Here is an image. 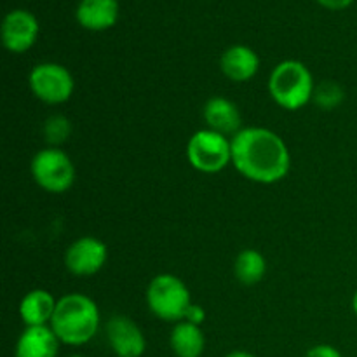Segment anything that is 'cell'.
Segmentation results:
<instances>
[{"instance_id":"7c38bea8","label":"cell","mask_w":357,"mask_h":357,"mask_svg":"<svg viewBox=\"0 0 357 357\" xmlns=\"http://www.w3.org/2000/svg\"><path fill=\"white\" fill-rule=\"evenodd\" d=\"M204 121L209 126L208 129H213L222 135H232L236 136L241 131V112L236 103L223 96H215L204 105Z\"/></svg>"},{"instance_id":"7402d4cb","label":"cell","mask_w":357,"mask_h":357,"mask_svg":"<svg viewBox=\"0 0 357 357\" xmlns=\"http://www.w3.org/2000/svg\"><path fill=\"white\" fill-rule=\"evenodd\" d=\"M317 2H319L321 6L328 7V9L340 10V9H345V7L351 6L354 0H317Z\"/></svg>"},{"instance_id":"8fae6325","label":"cell","mask_w":357,"mask_h":357,"mask_svg":"<svg viewBox=\"0 0 357 357\" xmlns=\"http://www.w3.org/2000/svg\"><path fill=\"white\" fill-rule=\"evenodd\" d=\"M59 338L51 326H26L16 344V357H56Z\"/></svg>"},{"instance_id":"5bb4252c","label":"cell","mask_w":357,"mask_h":357,"mask_svg":"<svg viewBox=\"0 0 357 357\" xmlns=\"http://www.w3.org/2000/svg\"><path fill=\"white\" fill-rule=\"evenodd\" d=\"M117 17V0H80L77 7V21L87 30H108L114 26Z\"/></svg>"},{"instance_id":"6da1fadb","label":"cell","mask_w":357,"mask_h":357,"mask_svg":"<svg viewBox=\"0 0 357 357\" xmlns=\"http://www.w3.org/2000/svg\"><path fill=\"white\" fill-rule=\"evenodd\" d=\"M232 164L248 180L272 185L291 167V155L279 135L265 128L241 129L232 136Z\"/></svg>"},{"instance_id":"d4e9b609","label":"cell","mask_w":357,"mask_h":357,"mask_svg":"<svg viewBox=\"0 0 357 357\" xmlns=\"http://www.w3.org/2000/svg\"><path fill=\"white\" fill-rule=\"evenodd\" d=\"M68 357H84V356H80V354H73V356H68Z\"/></svg>"},{"instance_id":"603a6c76","label":"cell","mask_w":357,"mask_h":357,"mask_svg":"<svg viewBox=\"0 0 357 357\" xmlns=\"http://www.w3.org/2000/svg\"><path fill=\"white\" fill-rule=\"evenodd\" d=\"M225 357H255L251 352H246V351H234L230 352V354H227Z\"/></svg>"},{"instance_id":"ba28073f","label":"cell","mask_w":357,"mask_h":357,"mask_svg":"<svg viewBox=\"0 0 357 357\" xmlns=\"http://www.w3.org/2000/svg\"><path fill=\"white\" fill-rule=\"evenodd\" d=\"M107 244L98 237L84 236L73 241L65 253V265L73 275L89 278L100 272L107 264Z\"/></svg>"},{"instance_id":"9c48e42d","label":"cell","mask_w":357,"mask_h":357,"mask_svg":"<svg viewBox=\"0 0 357 357\" xmlns=\"http://www.w3.org/2000/svg\"><path fill=\"white\" fill-rule=\"evenodd\" d=\"M38 37V21L24 9H14L2 21V44L14 54L28 51Z\"/></svg>"},{"instance_id":"52a82bcc","label":"cell","mask_w":357,"mask_h":357,"mask_svg":"<svg viewBox=\"0 0 357 357\" xmlns=\"http://www.w3.org/2000/svg\"><path fill=\"white\" fill-rule=\"evenodd\" d=\"M30 89L47 105H61L73 94V77L66 66L59 63H40L30 72Z\"/></svg>"},{"instance_id":"7a4b0ae2","label":"cell","mask_w":357,"mask_h":357,"mask_svg":"<svg viewBox=\"0 0 357 357\" xmlns=\"http://www.w3.org/2000/svg\"><path fill=\"white\" fill-rule=\"evenodd\" d=\"M49 326L61 344L79 347L96 337L100 328V309L89 296L72 293L58 300Z\"/></svg>"},{"instance_id":"e0dca14e","label":"cell","mask_w":357,"mask_h":357,"mask_svg":"<svg viewBox=\"0 0 357 357\" xmlns=\"http://www.w3.org/2000/svg\"><path fill=\"white\" fill-rule=\"evenodd\" d=\"M237 281L246 286L258 284L267 272V260L258 250H243L234 264Z\"/></svg>"},{"instance_id":"2e32d148","label":"cell","mask_w":357,"mask_h":357,"mask_svg":"<svg viewBox=\"0 0 357 357\" xmlns=\"http://www.w3.org/2000/svg\"><path fill=\"white\" fill-rule=\"evenodd\" d=\"M169 344L176 357H201L206 347V338L201 326L181 321L171 331Z\"/></svg>"},{"instance_id":"8992f818","label":"cell","mask_w":357,"mask_h":357,"mask_svg":"<svg viewBox=\"0 0 357 357\" xmlns=\"http://www.w3.org/2000/svg\"><path fill=\"white\" fill-rule=\"evenodd\" d=\"M31 176L45 192L63 194L75 181V166L63 150L49 146L35 153L31 160Z\"/></svg>"},{"instance_id":"ac0fdd59","label":"cell","mask_w":357,"mask_h":357,"mask_svg":"<svg viewBox=\"0 0 357 357\" xmlns=\"http://www.w3.org/2000/svg\"><path fill=\"white\" fill-rule=\"evenodd\" d=\"M72 132V124L65 115H51L44 124L45 142L52 146H58L66 142Z\"/></svg>"},{"instance_id":"4fadbf2b","label":"cell","mask_w":357,"mask_h":357,"mask_svg":"<svg viewBox=\"0 0 357 357\" xmlns=\"http://www.w3.org/2000/svg\"><path fill=\"white\" fill-rule=\"evenodd\" d=\"M222 72L232 82H246L257 75L260 68V58L248 45H232L222 56Z\"/></svg>"},{"instance_id":"30bf717a","label":"cell","mask_w":357,"mask_h":357,"mask_svg":"<svg viewBox=\"0 0 357 357\" xmlns=\"http://www.w3.org/2000/svg\"><path fill=\"white\" fill-rule=\"evenodd\" d=\"M107 340L119 357H142L146 340L138 324L126 316H114L107 323Z\"/></svg>"},{"instance_id":"277c9868","label":"cell","mask_w":357,"mask_h":357,"mask_svg":"<svg viewBox=\"0 0 357 357\" xmlns=\"http://www.w3.org/2000/svg\"><path fill=\"white\" fill-rule=\"evenodd\" d=\"M146 303L153 316L166 323H181L192 305L190 291L180 278L160 274L150 281L146 288Z\"/></svg>"},{"instance_id":"9a60e30c","label":"cell","mask_w":357,"mask_h":357,"mask_svg":"<svg viewBox=\"0 0 357 357\" xmlns=\"http://www.w3.org/2000/svg\"><path fill=\"white\" fill-rule=\"evenodd\" d=\"M56 305L58 302L51 293L45 289H33L21 300L20 316L26 326H47L54 316Z\"/></svg>"},{"instance_id":"d6986e66","label":"cell","mask_w":357,"mask_h":357,"mask_svg":"<svg viewBox=\"0 0 357 357\" xmlns=\"http://www.w3.org/2000/svg\"><path fill=\"white\" fill-rule=\"evenodd\" d=\"M344 89L337 82L326 80V82H323L319 87L314 89L312 98L321 108H324V110H333V108H337L344 101Z\"/></svg>"},{"instance_id":"5b68a950","label":"cell","mask_w":357,"mask_h":357,"mask_svg":"<svg viewBox=\"0 0 357 357\" xmlns=\"http://www.w3.org/2000/svg\"><path fill=\"white\" fill-rule=\"evenodd\" d=\"M187 159L201 173H220L232 162V139L213 129H201L188 139Z\"/></svg>"},{"instance_id":"3957f363","label":"cell","mask_w":357,"mask_h":357,"mask_svg":"<svg viewBox=\"0 0 357 357\" xmlns=\"http://www.w3.org/2000/svg\"><path fill=\"white\" fill-rule=\"evenodd\" d=\"M314 79L302 61L288 59L272 70L268 77V91L279 107L284 110H300L314 96Z\"/></svg>"},{"instance_id":"44dd1931","label":"cell","mask_w":357,"mask_h":357,"mask_svg":"<svg viewBox=\"0 0 357 357\" xmlns=\"http://www.w3.org/2000/svg\"><path fill=\"white\" fill-rule=\"evenodd\" d=\"M305 357H342V354L338 349L333 347V345L321 344L310 349V351L305 354Z\"/></svg>"},{"instance_id":"cb8c5ba5","label":"cell","mask_w":357,"mask_h":357,"mask_svg":"<svg viewBox=\"0 0 357 357\" xmlns=\"http://www.w3.org/2000/svg\"><path fill=\"white\" fill-rule=\"evenodd\" d=\"M352 310H354V314L357 317V291L354 293V296H352Z\"/></svg>"},{"instance_id":"ffe728a7","label":"cell","mask_w":357,"mask_h":357,"mask_svg":"<svg viewBox=\"0 0 357 357\" xmlns=\"http://www.w3.org/2000/svg\"><path fill=\"white\" fill-rule=\"evenodd\" d=\"M204 319H206V309H204V307L199 305V303H192V305L188 307L187 314H185L183 321H188V323L201 326V324L204 323Z\"/></svg>"}]
</instances>
